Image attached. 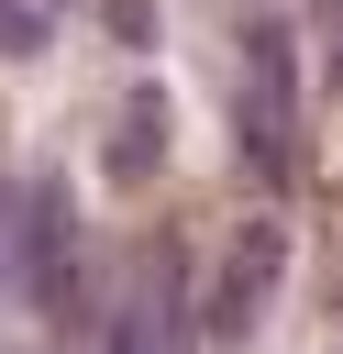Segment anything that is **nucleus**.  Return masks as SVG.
I'll use <instances>...</instances> for the list:
<instances>
[{
  "instance_id": "obj_1",
  "label": "nucleus",
  "mask_w": 343,
  "mask_h": 354,
  "mask_svg": "<svg viewBox=\"0 0 343 354\" xmlns=\"http://www.w3.org/2000/svg\"><path fill=\"white\" fill-rule=\"evenodd\" d=\"M243 155H254L266 188L299 177V66H288V33L277 22L243 44Z\"/></svg>"
},
{
  "instance_id": "obj_2",
  "label": "nucleus",
  "mask_w": 343,
  "mask_h": 354,
  "mask_svg": "<svg viewBox=\"0 0 343 354\" xmlns=\"http://www.w3.org/2000/svg\"><path fill=\"white\" fill-rule=\"evenodd\" d=\"M277 254H288V243H277L266 221H254V232H232V254H221V277H210V310H199V332H210V343H243V332H254V310L277 299Z\"/></svg>"
}]
</instances>
